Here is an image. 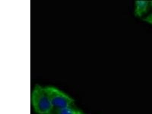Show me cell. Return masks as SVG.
<instances>
[{"label": "cell", "instance_id": "1", "mask_svg": "<svg viewBox=\"0 0 152 114\" xmlns=\"http://www.w3.org/2000/svg\"><path fill=\"white\" fill-rule=\"evenodd\" d=\"M32 102L34 110L38 114H51L53 108L45 87L36 85L32 92Z\"/></svg>", "mask_w": 152, "mask_h": 114}, {"label": "cell", "instance_id": "2", "mask_svg": "<svg viewBox=\"0 0 152 114\" xmlns=\"http://www.w3.org/2000/svg\"><path fill=\"white\" fill-rule=\"evenodd\" d=\"M52 104L53 110H58L71 107L74 99L62 91L53 86L45 87Z\"/></svg>", "mask_w": 152, "mask_h": 114}, {"label": "cell", "instance_id": "3", "mask_svg": "<svg viewBox=\"0 0 152 114\" xmlns=\"http://www.w3.org/2000/svg\"><path fill=\"white\" fill-rule=\"evenodd\" d=\"M135 9L134 14L136 17H142L146 14L150 7V1L137 0L135 1Z\"/></svg>", "mask_w": 152, "mask_h": 114}, {"label": "cell", "instance_id": "4", "mask_svg": "<svg viewBox=\"0 0 152 114\" xmlns=\"http://www.w3.org/2000/svg\"><path fill=\"white\" fill-rule=\"evenodd\" d=\"M55 111L53 114H82L80 111L77 110L71 107L62 108L61 109L53 110Z\"/></svg>", "mask_w": 152, "mask_h": 114}, {"label": "cell", "instance_id": "5", "mask_svg": "<svg viewBox=\"0 0 152 114\" xmlns=\"http://www.w3.org/2000/svg\"><path fill=\"white\" fill-rule=\"evenodd\" d=\"M143 21L148 23L152 25V13H151L150 15H148L146 17L142 19Z\"/></svg>", "mask_w": 152, "mask_h": 114}, {"label": "cell", "instance_id": "6", "mask_svg": "<svg viewBox=\"0 0 152 114\" xmlns=\"http://www.w3.org/2000/svg\"><path fill=\"white\" fill-rule=\"evenodd\" d=\"M150 6L152 8V1H150Z\"/></svg>", "mask_w": 152, "mask_h": 114}, {"label": "cell", "instance_id": "7", "mask_svg": "<svg viewBox=\"0 0 152 114\" xmlns=\"http://www.w3.org/2000/svg\"><path fill=\"white\" fill-rule=\"evenodd\" d=\"M82 114H83V113H82Z\"/></svg>", "mask_w": 152, "mask_h": 114}]
</instances>
